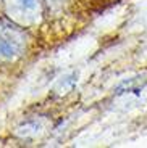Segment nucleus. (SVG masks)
<instances>
[{
	"instance_id": "2",
	"label": "nucleus",
	"mask_w": 147,
	"mask_h": 148,
	"mask_svg": "<svg viewBox=\"0 0 147 148\" xmlns=\"http://www.w3.org/2000/svg\"><path fill=\"white\" fill-rule=\"evenodd\" d=\"M3 5L11 19L21 24H33L41 15L39 0H3Z\"/></svg>"
},
{
	"instance_id": "1",
	"label": "nucleus",
	"mask_w": 147,
	"mask_h": 148,
	"mask_svg": "<svg viewBox=\"0 0 147 148\" xmlns=\"http://www.w3.org/2000/svg\"><path fill=\"white\" fill-rule=\"evenodd\" d=\"M26 34L15 23L0 19V61H15L26 50Z\"/></svg>"
}]
</instances>
